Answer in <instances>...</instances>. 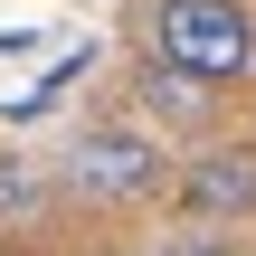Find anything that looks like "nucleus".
Instances as JSON below:
<instances>
[{"instance_id": "f257e3e1", "label": "nucleus", "mask_w": 256, "mask_h": 256, "mask_svg": "<svg viewBox=\"0 0 256 256\" xmlns=\"http://www.w3.org/2000/svg\"><path fill=\"white\" fill-rule=\"evenodd\" d=\"M152 38H162L171 76H200V86H247L256 76V10L247 0H162Z\"/></svg>"}, {"instance_id": "f03ea898", "label": "nucleus", "mask_w": 256, "mask_h": 256, "mask_svg": "<svg viewBox=\"0 0 256 256\" xmlns=\"http://www.w3.org/2000/svg\"><path fill=\"white\" fill-rule=\"evenodd\" d=\"M57 180H66L76 200H95V209H142L152 190H171V152H162V133H142V124H86V133L66 142Z\"/></svg>"}, {"instance_id": "7ed1b4c3", "label": "nucleus", "mask_w": 256, "mask_h": 256, "mask_svg": "<svg viewBox=\"0 0 256 256\" xmlns=\"http://www.w3.org/2000/svg\"><path fill=\"white\" fill-rule=\"evenodd\" d=\"M180 209H190L200 228H218V218L238 228V218L256 209V152H247V142H218V152H200V162L180 171Z\"/></svg>"}, {"instance_id": "20e7f679", "label": "nucleus", "mask_w": 256, "mask_h": 256, "mask_svg": "<svg viewBox=\"0 0 256 256\" xmlns=\"http://www.w3.org/2000/svg\"><path fill=\"white\" fill-rule=\"evenodd\" d=\"M162 256H238V238H218V228H190V238H171Z\"/></svg>"}, {"instance_id": "39448f33", "label": "nucleus", "mask_w": 256, "mask_h": 256, "mask_svg": "<svg viewBox=\"0 0 256 256\" xmlns=\"http://www.w3.org/2000/svg\"><path fill=\"white\" fill-rule=\"evenodd\" d=\"M28 200H38V180H28V171H0V209H10V218H19V209H28Z\"/></svg>"}]
</instances>
